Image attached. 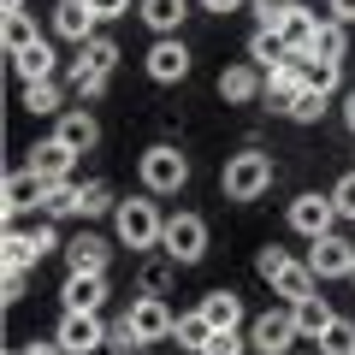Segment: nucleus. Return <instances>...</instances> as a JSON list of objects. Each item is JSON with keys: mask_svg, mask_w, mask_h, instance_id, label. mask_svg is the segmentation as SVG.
Listing matches in <instances>:
<instances>
[{"mask_svg": "<svg viewBox=\"0 0 355 355\" xmlns=\"http://www.w3.org/2000/svg\"><path fill=\"white\" fill-rule=\"evenodd\" d=\"M219 190H225V202H261L272 190V154H261V148L231 154L225 172H219Z\"/></svg>", "mask_w": 355, "mask_h": 355, "instance_id": "1", "label": "nucleus"}, {"mask_svg": "<svg viewBox=\"0 0 355 355\" xmlns=\"http://www.w3.org/2000/svg\"><path fill=\"white\" fill-rule=\"evenodd\" d=\"M137 178H142V196H178L190 184V154L172 142H154V148H142Z\"/></svg>", "mask_w": 355, "mask_h": 355, "instance_id": "2", "label": "nucleus"}, {"mask_svg": "<svg viewBox=\"0 0 355 355\" xmlns=\"http://www.w3.org/2000/svg\"><path fill=\"white\" fill-rule=\"evenodd\" d=\"M113 231H119L125 249H160L166 219H160V207H154V196H130V202H119L113 207Z\"/></svg>", "mask_w": 355, "mask_h": 355, "instance_id": "3", "label": "nucleus"}, {"mask_svg": "<svg viewBox=\"0 0 355 355\" xmlns=\"http://www.w3.org/2000/svg\"><path fill=\"white\" fill-rule=\"evenodd\" d=\"M160 254L172 266H196L207 254V219L202 214H172L166 231H160Z\"/></svg>", "mask_w": 355, "mask_h": 355, "instance_id": "4", "label": "nucleus"}, {"mask_svg": "<svg viewBox=\"0 0 355 355\" xmlns=\"http://www.w3.org/2000/svg\"><path fill=\"white\" fill-rule=\"evenodd\" d=\"M296 343H302V331H296L291 308H266L261 320H249V349L254 355H291Z\"/></svg>", "mask_w": 355, "mask_h": 355, "instance_id": "5", "label": "nucleus"}, {"mask_svg": "<svg viewBox=\"0 0 355 355\" xmlns=\"http://www.w3.org/2000/svg\"><path fill=\"white\" fill-rule=\"evenodd\" d=\"M291 231H296V237H308V243L331 237V231H338V207H331V196L302 190V196L291 202Z\"/></svg>", "mask_w": 355, "mask_h": 355, "instance_id": "6", "label": "nucleus"}, {"mask_svg": "<svg viewBox=\"0 0 355 355\" xmlns=\"http://www.w3.org/2000/svg\"><path fill=\"white\" fill-rule=\"evenodd\" d=\"M308 65H314V60H284L279 71H266L261 101L272 107V113H291V107L302 101V89H308Z\"/></svg>", "mask_w": 355, "mask_h": 355, "instance_id": "7", "label": "nucleus"}, {"mask_svg": "<svg viewBox=\"0 0 355 355\" xmlns=\"http://www.w3.org/2000/svg\"><path fill=\"white\" fill-rule=\"evenodd\" d=\"M48 24H53V36L60 42H71V48H83L89 36H101V18H95V6L89 0H53V12H48Z\"/></svg>", "mask_w": 355, "mask_h": 355, "instance_id": "8", "label": "nucleus"}, {"mask_svg": "<svg viewBox=\"0 0 355 355\" xmlns=\"http://www.w3.org/2000/svg\"><path fill=\"white\" fill-rule=\"evenodd\" d=\"M308 266H314V279H355V243L343 231H331L308 249Z\"/></svg>", "mask_w": 355, "mask_h": 355, "instance_id": "9", "label": "nucleus"}, {"mask_svg": "<svg viewBox=\"0 0 355 355\" xmlns=\"http://www.w3.org/2000/svg\"><path fill=\"white\" fill-rule=\"evenodd\" d=\"M24 166H30V172L42 178V184H71V166H77V154L65 148L60 137H42L36 148L24 154Z\"/></svg>", "mask_w": 355, "mask_h": 355, "instance_id": "10", "label": "nucleus"}, {"mask_svg": "<svg viewBox=\"0 0 355 355\" xmlns=\"http://www.w3.org/2000/svg\"><path fill=\"white\" fill-rule=\"evenodd\" d=\"M125 320L137 326V338H142V343H160V338H172V326H178V314L166 308V296H137V302L125 308Z\"/></svg>", "mask_w": 355, "mask_h": 355, "instance_id": "11", "label": "nucleus"}, {"mask_svg": "<svg viewBox=\"0 0 355 355\" xmlns=\"http://www.w3.org/2000/svg\"><path fill=\"white\" fill-rule=\"evenodd\" d=\"M53 338H60L65 355H95V349H107V326H101V314H65Z\"/></svg>", "mask_w": 355, "mask_h": 355, "instance_id": "12", "label": "nucleus"}, {"mask_svg": "<svg viewBox=\"0 0 355 355\" xmlns=\"http://www.w3.org/2000/svg\"><path fill=\"white\" fill-rule=\"evenodd\" d=\"M60 254H65V272H107V266H113V243H107L101 231H77Z\"/></svg>", "mask_w": 355, "mask_h": 355, "instance_id": "13", "label": "nucleus"}, {"mask_svg": "<svg viewBox=\"0 0 355 355\" xmlns=\"http://www.w3.org/2000/svg\"><path fill=\"white\" fill-rule=\"evenodd\" d=\"M60 302H65V314H101V302H107V272H65Z\"/></svg>", "mask_w": 355, "mask_h": 355, "instance_id": "14", "label": "nucleus"}, {"mask_svg": "<svg viewBox=\"0 0 355 355\" xmlns=\"http://www.w3.org/2000/svg\"><path fill=\"white\" fill-rule=\"evenodd\" d=\"M142 65H148L154 83H184V77H190V48H184L178 36H154V48H148Z\"/></svg>", "mask_w": 355, "mask_h": 355, "instance_id": "15", "label": "nucleus"}, {"mask_svg": "<svg viewBox=\"0 0 355 355\" xmlns=\"http://www.w3.org/2000/svg\"><path fill=\"white\" fill-rule=\"evenodd\" d=\"M42 190H48V184H42L30 166H12V172H6V190H0V207H6V219L18 225V214L42 207Z\"/></svg>", "mask_w": 355, "mask_h": 355, "instance_id": "16", "label": "nucleus"}, {"mask_svg": "<svg viewBox=\"0 0 355 355\" xmlns=\"http://www.w3.org/2000/svg\"><path fill=\"white\" fill-rule=\"evenodd\" d=\"M261 89H266V71L261 65H225L219 71V101H231V107H249V101H261Z\"/></svg>", "mask_w": 355, "mask_h": 355, "instance_id": "17", "label": "nucleus"}, {"mask_svg": "<svg viewBox=\"0 0 355 355\" xmlns=\"http://www.w3.org/2000/svg\"><path fill=\"white\" fill-rule=\"evenodd\" d=\"M53 137H60L71 154H89L95 142H101V125H95V113H89V107H65L60 125H53Z\"/></svg>", "mask_w": 355, "mask_h": 355, "instance_id": "18", "label": "nucleus"}, {"mask_svg": "<svg viewBox=\"0 0 355 355\" xmlns=\"http://www.w3.org/2000/svg\"><path fill=\"white\" fill-rule=\"evenodd\" d=\"M266 284H272V296H284V302H302V296H314V291H320L314 266H308V261H296V254H291V261H284Z\"/></svg>", "mask_w": 355, "mask_h": 355, "instance_id": "19", "label": "nucleus"}, {"mask_svg": "<svg viewBox=\"0 0 355 355\" xmlns=\"http://www.w3.org/2000/svg\"><path fill=\"white\" fill-rule=\"evenodd\" d=\"M137 18L154 36H178V24L190 18V0H137Z\"/></svg>", "mask_w": 355, "mask_h": 355, "instance_id": "20", "label": "nucleus"}, {"mask_svg": "<svg viewBox=\"0 0 355 355\" xmlns=\"http://www.w3.org/2000/svg\"><path fill=\"white\" fill-rule=\"evenodd\" d=\"M196 314H202L214 331H237V326H243V296H237V291H207Z\"/></svg>", "mask_w": 355, "mask_h": 355, "instance_id": "21", "label": "nucleus"}, {"mask_svg": "<svg viewBox=\"0 0 355 355\" xmlns=\"http://www.w3.org/2000/svg\"><path fill=\"white\" fill-rule=\"evenodd\" d=\"M291 314H296V331H302V343H320V338H326V326H331V320H338V314H331V302H326V296H302V302H291Z\"/></svg>", "mask_w": 355, "mask_h": 355, "instance_id": "22", "label": "nucleus"}, {"mask_svg": "<svg viewBox=\"0 0 355 355\" xmlns=\"http://www.w3.org/2000/svg\"><path fill=\"white\" fill-rule=\"evenodd\" d=\"M0 261L12 266V272H30V266L42 261V249H36V237H30L24 225H6V243H0Z\"/></svg>", "mask_w": 355, "mask_h": 355, "instance_id": "23", "label": "nucleus"}, {"mask_svg": "<svg viewBox=\"0 0 355 355\" xmlns=\"http://www.w3.org/2000/svg\"><path fill=\"white\" fill-rule=\"evenodd\" d=\"M284 60H291V48H284L279 30H254V36H249V65H261V71H279Z\"/></svg>", "mask_w": 355, "mask_h": 355, "instance_id": "24", "label": "nucleus"}, {"mask_svg": "<svg viewBox=\"0 0 355 355\" xmlns=\"http://www.w3.org/2000/svg\"><path fill=\"white\" fill-rule=\"evenodd\" d=\"M65 89L53 83V77H42V83H24V113H36V119H60L65 113Z\"/></svg>", "mask_w": 355, "mask_h": 355, "instance_id": "25", "label": "nucleus"}, {"mask_svg": "<svg viewBox=\"0 0 355 355\" xmlns=\"http://www.w3.org/2000/svg\"><path fill=\"white\" fill-rule=\"evenodd\" d=\"M77 202H83V184H77V178H71V184H48L36 214H42V219H71V214H77Z\"/></svg>", "mask_w": 355, "mask_h": 355, "instance_id": "26", "label": "nucleus"}, {"mask_svg": "<svg viewBox=\"0 0 355 355\" xmlns=\"http://www.w3.org/2000/svg\"><path fill=\"white\" fill-rule=\"evenodd\" d=\"M71 65H83V71H107L113 77V65H119V42L113 36H89L83 48H77V60Z\"/></svg>", "mask_w": 355, "mask_h": 355, "instance_id": "27", "label": "nucleus"}, {"mask_svg": "<svg viewBox=\"0 0 355 355\" xmlns=\"http://www.w3.org/2000/svg\"><path fill=\"white\" fill-rule=\"evenodd\" d=\"M343 53H349V30H343L338 18H320V36H314V60H331V65H343Z\"/></svg>", "mask_w": 355, "mask_h": 355, "instance_id": "28", "label": "nucleus"}, {"mask_svg": "<svg viewBox=\"0 0 355 355\" xmlns=\"http://www.w3.org/2000/svg\"><path fill=\"white\" fill-rule=\"evenodd\" d=\"M12 71H18V83H42V77H53V48H48V42H36L30 53H18V60H12Z\"/></svg>", "mask_w": 355, "mask_h": 355, "instance_id": "29", "label": "nucleus"}, {"mask_svg": "<svg viewBox=\"0 0 355 355\" xmlns=\"http://www.w3.org/2000/svg\"><path fill=\"white\" fill-rule=\"evenodd\" d=\"M0 42H6V53H12V60H18V53H30V48H36V18H30V12H18V18H6V30H0Z\"/></svg>", "mask_w": 355, "mask_h": 355, "instance_id": "30", "label": "nucleus"}, {"mask_svg": "<svg viewBox=\"0 0 355 355\" xmlns=\"http://www.w3.org/2000/svg\"><path fill=\"white\" fill-rule=\"evenodd\" d=\"M113 184H101V178H89L83 184V202H77V219H95V214H113Z\"/></svg>", "mask_w": 355, "mask_h": 355, "instance_id": "31", "label": "nucleus"}, {"mask_svg": "<svg viewBox=\"0 0 355 355\" xmlns=\"http://www.w3.org/2000/svg\"><path fill=\"white\" fill-rule=\"evenodd\" d=\"M172 338L184 343V349H196V355H202V349H207V338H214V326H207L202 314H178V326H172Z\"/></svg>", "mask_w": 355, "mask_h": 355, "instance_id": "32", "label": "nucleus"}, {"mask_svg": "<svg viewBox=\"0 0 355 355\" xmlns=\"http://www.w3.org/2000/svg\"><path fill=\"white\" fill-rule=\"evenodd\" d=\"M320 355H355V320H331L326 326V338H320Z\"/></svg>", "mask_w": 355, "mask_h": 355, "instance_id": "33", "label": "nucleus"}, {"mask_svg": "<svg viewBox=\"0 0 355 355\" xmlns=\"http://www.w3.org/2000/svg\"><path fill=\"white\" fill-rule=\"evenodd\" d=\"M254 6V30H284V18L296 12V0H249Z\"/></svg>", "mask_w": 355, "mask_h": 355, "instance_id": "34", "label": "nucleus"}, {"mask_svg": "<svg viewBox=\"0 0 355 355\" xmlns=\"http://www.w3.org/2000/svg\"><path fill=\"white\" fill-rule=\"evenodd\" d=\"M107 83H113L107 71H83V65H71V95H77V101H101Z\"/></svg>", "mask_w": 355, "mask_h": 355, "instance_id": "35", "label": "nucleus"}, {"mask_svg": "<svg viewBox=\"0 0 355 355\" xmlns=\"http://www.w3.org/2000/svg\"><path fill=\"white\" fill-rule=\"evenodd\" d=\"M338 83H343V65H331V60H314L308 65V89H320V95H338Z\"/></svg>", "mask_w": 355, "mask_h": 355, "instance_id": "36", "label": "nucleus"}, {"mask_svg": "<svg viewBox=\"0 0 355 355\" xmlns=\"http://www.w3.org/2000/svg\"><path fill=\"white\" fill-rule=\"evenodd\" d=\"M107 349H113V355H142V349H148V343L137 338V326H130V320H119V326L107 331Z\"/></svg>", "mask_w": 355, "mask_h": 355, "instance_id": "37", "label": "nucleus"}, {"mask_svg": "<svg viewBox=\"0 0 355 355\" xmlns=\"http://www.w3.org/2000/svg\"><path fill=\"white\" fill-rule=\"evenodd\" d=\"M172 291V261H148L142 266V296H166Z\"/></svg>", "mask_w": 355, "mask_h": 355, "instance_id": "38", "label": "nucleus"}, {"mask_svg": "<svg viewBox=\"0 0 355 355\" xmlns=\"http://www.w3.org/2000/svg\"><path fill=\"white\" fill-rule=\"evenodd\" d=\"M331 207H338V219H355V172H343L331 184Z\"/></svg>", "mask_w": 355, "mask_h": 355, "instance_id": "39", "label": "nucleus"}, {"mask_svg": "<svg viewBox=\"0 0 355 355\" xmlns=\"http://www.w3.org/2000/svg\"><path fill=\"white\" fill-rule=\"evenodd\" d=\"M320 113H326V95H320V89H302V101L291 107V119H296V125H314Z\"/></svg>", "mask_w": 355, "mask_h": 355, "instance_id": "40", "label": "nucleus"}, {"mask_svg": "<svg viewBox=\"0 0 355 355\" xmlns=\"http://www.w3.org/2000/svg\"><path fill=\"white\" fill-rule=\"evenodd\" d=\"M243 349H249V338H243V331H214L202 355H243Z\"/></svg>", "mask_w": 355, "mask_h": 355, "instance_id": "41", "label": "nucleus"}, {"mask_svg": "<svg viewBox=\"0 0 355 355\" xmlns=\"http://www.w3.org/2000/svg\"><path fill=\"white\" fill-rule=\"evenodd\" d=\"M284 261H291V249H279V243H266V249L254 254V272H261V279H272V272H279Z\"/></svg>", "mask_w": 355, "mask_h": 355, "instance_id": "42", "label": "nucleus"}, {"mask_svg": "<svg viewBox=\"0 0 355 355\" xmlns=\"http://www.w3.org/2000/svg\"><path fill=\"white\" fill-rule=\"evenodd\" d=\"M18 296H24V272L6 266V279H0V302H18Z\"/></svg>", "mask_w": 355, "mask_h": 355, "instance_id": "43", "label": "nucleus"}, {"mask_svg": "<svg viewBox=\"0 0 355 355\" xmlns=\"http://www.w3.org/2000/svg\"><path fill=\"white\" fill-rule=\"evenodd\" d=\"M95 6V18H125L130 12V0H89Z\"/></svg>", "mask_w": 355, "mask_h": 355, "instance_id": "44", "label": "nucleus"}, {"mask_svg": "<svg viewBox=\"0 0 355 355\" xmlns=\"http://www.w3.org/2000/svg\"><path fill=\"white\" fill-rule=\"evenodd\" d=\"M18 349H24V355H65L60 338H36V343H18Z\"/></svg>", "mask_w": 355, "mask_h": 355, "instance_id": "45", "label": "nucleus"}, {"mask_svg": "<svg viewBox=\"0 0 355 355\" xmlns=\"http://www.w3.org/2000/svg\"><path fill=\"white\" fill-rule=\"evenodd\" d=\"M326 12L338 18V24H355V0H326Z\"/></svg>", "mask_w": 355, "mask_h": 355, "instance_id": "46", "label": "nucleus"}, {"mask_svg": "<svg viewBox=\"0 0 355 355\" xmlns=\"http://www.w3.org/2000/svg\"><path fill=\"white\" fill-rule=\"evenodd\" d=\"M237 6H249V0H202V12H237Z\"/></svg>", "mask_w": 355, "mask_h": 355, "instance_id": "47", "label": "nucleus"}, {"mask_svg": "<svg viewBox=\"0 0 355 355\" xmlns=\"http://www.w3.org/2000/svg\"><path fill=\"white\" fill-rule=\"evenodd\" d=\"M343 125L355 130V89H349V95H343Z\"/></svg>", "mask_w": 355, "mask_h": 355, "instance_id": "48", "label": "nucleus"}, {"mask_svg": "<svg viewBox=\"0 0 355 355\" xmlns=\"http://www.w3.org/2000/svg\"><path fill=\"white\" fill-rule=\"evenodd\" d=\"M0 6H6V18H18V12H24V0H0Z\"/></svg>", "mask_w": 355, "mask_h": 355, "instance_id": "49", "label": "nucleus"}, {"mask_svg": "<svg viewBox=\"0 0 355 355\" xmlns=\"http://www.w3.org/2000/svg\"><path fill=\"white\" fill-rule=\"evenodd\" d=\"M6 355H24V349H6Z\"/></svg>", "mask_w": 355, "mask_h": 355, "instance_id": "50", "label": "nucleus"}]
</instances>
